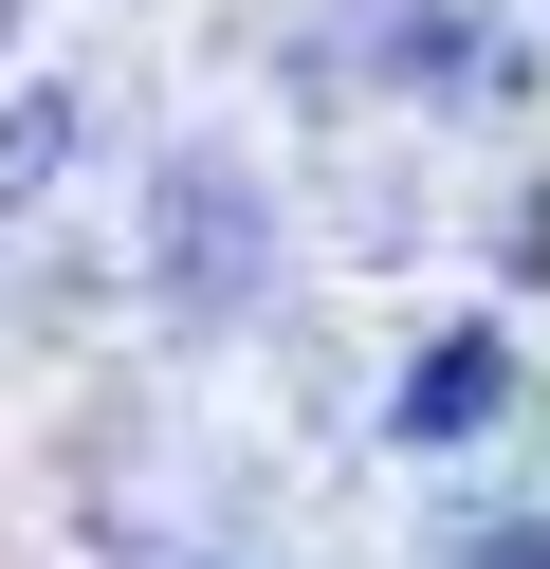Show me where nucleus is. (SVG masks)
I'll list each match as a JSON object with an SVG mask.
<instances>
[{
    "instance_id": "1",
    "label": "nucleus",
    "mask_w": 550,
    "mask_h": 569,
    "mask_svg": "<svg viewBox=\"0 0 550 569\" xmlns=\"http://www.w3.org/2000/svg\"><path fill=\"white\" fill-rule=\"evenodd\" d=\"M166 276H183V312H220L257 276V184L239 166H166Z\"/></svg>"
},
{
    "instance_id": "2",
    "label": "nucleus",
    "mask_w": 550,
    "mask_h": 569,
    "mask_svg": "<svg viewBox=\"0 0 550 569\" xmlns=\"http://www.w3.org/2000/svg\"><path fill=\"white\" fill-rule=\"evenodd\" d=\"M513 405V349L496 331H440L422 368H403V405H386V441H477V422Z\"/></svg>"
},
{
    "instance_id": "3",
    "label": "nucleus",
    "mask_w": 550,
    "mask_h": 569,
    "mask_svg": "<svg viewBox=\"0 0 550 569\" xmlns=\"http://www.w3.org/2000/svg\"><path fill=\"white\" fill-rule=\"evenodd\" d=\"M56 148H73L56 92H37V111H0V202H37V166H56Z\"/></svg>"
}]
</instances>
